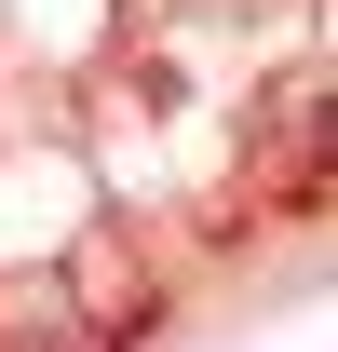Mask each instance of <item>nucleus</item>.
I'll use <instances>...</instances> for the list:
<instances>
[{
    "label": "nucleus",
    "instance_id": "obj_1",
    "mask_svg": "<svg viewBox=\"0 0 338 352\" xmlns=\"http://www.w3.org/2000/svg\"><path fill=\"white\" fill-rule=\"evenodd\" d=\"M0 352H95V339H82V325H14Z\"/></svg>",
    "mask_w": 338,
    "mask_h": 352
}]
</instances>
